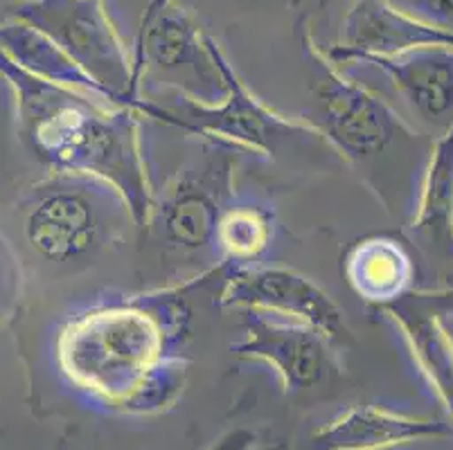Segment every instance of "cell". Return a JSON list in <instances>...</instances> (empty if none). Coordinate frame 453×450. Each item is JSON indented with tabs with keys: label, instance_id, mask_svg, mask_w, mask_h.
<instances>
[{
	"label": "cell",
	"instance_id": "1",
	"mask_svg": "<svg viewBox=\"0 0 453 450\" xmlns=\"http://www.w3.org/2000/svg\"><path fill=\"white\" fill-rule=\"evenodd\" d=\"M219 266L179 286L111 297L70 317L55 342L57 367L77 396L120 416H156L174 408L188 385L180 347L188 295Z\"/></svg>",
	"mask_w": 453,
	"mask_h": 450
},
{
	"label": "cell",
	"instance_id": "2",
	"mask_svg": "<svg viewBox=\"0 0 453 450\" xmlns=\"http://www.w3.org/2000/svg\"><path fill=\"white\" fill-rule=\"evenodd\" d=\"M35 147L59 172L86 173L113 185L145 228L156 187L142 142V113L81 93L35 72H16Z\"/></svg>",
	"mask_w": 453,
	"mask_h": 450
},
{
	"label": "cell",
	"instance_id": "3",
	"mask_svg": "<svg viewBox=\"0 0 453 450\" xmlns=\"http://www.w3.org/2000/svg\"><path fill=\"white\" fill-rule=\"evenodd\" d=\"M129 221V205L113 185L86 173L59 172L27 212L26 237L45 262L75 266L100 255Z\"/></svg>",
	"mask_w": 453,
	"mask_h": 450
},
{
	"label": "cell",
	"instance_id": "4",
	"mask_svg": "<svg viewBox=\"0 0 453 450\" xmlns=\"http://www.w3.org/2000/svg\"><path fill=\"white\" fill-rule=\"evenodd\" d=\"M298 43L309 70V88L314 95L320 133L332 149L343 156L345 163H368L374 156L386 154L395 144H409L418 140L403 122L402 115L365 88L361 81L348 80L316 43L309 20H298Z\"/></svg>",
	"mask_w": 453,
	"mask_h": 450
},
{
	"label": "cell",
	"instance_id": "5",
	"mask_svg": "<svg viewBox=\"0 0 453 450\" xmlns=\"http://www.w3.org/2000/svg\"><path fill=\"white\" fill-rule=\"evenodd\" d=\"M221 68L228 81V95L221 104L203 106L179 97V113L167 106H158L151 97H142L140 113L180 131H188V133L230 144L242 154H255L269 160L278 158L280 151L289 144H329L319 126L307 119L287 118L255 97L226 55H221Z\"/></svg>",
	"mask_w": 453,
	"mask_h": 450
},
{
	"label": "cell",
	"instance_id": "6",
	"mask_svg": "<svg viewBox=\"0 0 453 450\" xmlns=\"http://www.w3.org/2000/svg\"><path fill=\"white\" fill-rule=\"evenodd\" d=\"M234 147L208 140L196 158L179 169L174 179L156 192L145 228L172 255L210 257L217 262L214 234L221 212L234 196Z\"/></svg>",
	"mask_w": 453,
	"mask_h": 450
},
{
	"label": "cell",
	"instance_id": "7",
	"mask_svg": "<svg viewBox=\"0 0 453 450\" xmlns=\"http://www.w3.org/2000/svg\"><path fill=\"white\" fill-rule=\"evenodd\" d=\"M217 39L205 34L196 20L176 3L150 23L140 25L134 45V84L174 90L179 97L203 106L221 104L228 95Z\"/></svg>",
	"mask_w": 453,
	"mask_h": 450
},
{
	"label": "cell",
	"instance_id": "8",
	"mask_svg": "<svg viewBox=\"0 0 453 450\" xmlns=\"http://www.w3.org/2000/svg\"><path fill=\"white\" fill-rule=\"evenodd\" d=\"M16 16L48 36L111 99L140 111L134 52L115 30L104 0H26Z\"/></svg>",
	"mask_w": 453,
	"mask_h": 450
},
{
	"label": "cell",
	"instance_id": "9",
	"mask_svg": "<svg viewBox=\"0 0 453 450\" xmlns=\"http://www.w3.org/2000/svg\"><path fill=\"white\" fill-rule=\"evenodd\" d=\"M244 338L230 347L234 358L265 362L284 394L311 390L339 374L336 342L319 329L262 311H244Z\"/></svg>",
	"mask_w": 453,
	"mask_h": 450
},
{
	"label": "cell",
	"instance_id": "10",
	"mask_svg": "<svg viewBox=\"0 0 453 450\" xmlns=\"http://www.w3.org/2000/svg\"><path fill=\"white\" fill-rule=\"evenodd\" d=\"M219 307L262 311L319 329L332 342L352 338L345 313L332 297L303 272L280 266L230 268L219 293Z\"/></svg>",
	"mask_w": 453,
	"mask_h": 450
},
{
	"label": "cell",
	"instance_id": "11",
	"mask_svg": "<svg viewBox=\"0 0 453 450\" xmlns=\"http://www.w3.org/2000/svg\"><path fill=\"white\" fill-rule=\"evenodd\" d=\"M419 48H453V27L428 23L390 0H354L327 57L341 68L354 57H399Z\"/></svg>",
	"mask_w": 453,
	"mask_h": 450
},
{
	"label": "cell",
	"instance_id": "12",
	"mask_svg": "<svg viewBox=\"0 0 453 450\" xmlns=\"http://www.w3.org/2000/svg\"><path fill=\"white\" fill-rule=\"evenodd\" d=\"M349 64L381 70L411 113L438 135L453 126V48H419L399 57H354Z\"/></svg>",
	"mask_w": 453,
	"mask_h": 450
},
{
	"label": "cell",
	"instance_id": "13",
	"mask_svg": "<svg viewBox=\"0 0 453 450\" xmlns=\"http://www.w3.org/2000/svg\"><path fill=\"white\" fill-rule=\"evenodd\" d=\"M451 428L438 419L406 415L386 406H349L311 435V450H390L428 439H447Z\"/></svg>",
	"mask_w": 453,
	"mask_h": 450
},
{
	"label": "cell",
	"instance_id": "14",
	"mask_svg": "<svg viewBox=\"0 0 453 450\" xmlns=\"http://www.w3.org/2000/svg\"><path fill=\"white\" fill-rule=\"evenodd\" d=\"M409 225L434 250L453 255V126L428 147Z\"/></svg>",
	"mask_w": 453,
	"mask_h": 450
},
{
	"label": "cell",
	"instance_id": "15",
	"mask_svg": "<svg viewBox=\"0 0 453 450\" xmlns=\"http://www.w3.org/2000/svg\"><path fill=\"white\" fill-rule=\"evenodd\" d=\"M345 275L365 302L390 307L413 286L415 263L397 239L368 237L349 250Z\"/></svg>",
	"mask_w": 453,
	"mask_h": 450
},
{
	"label": "cell",
	"instance_id": "16",
	"mask_svg": "<svg viewBox=\"0 0 453 450\" xmlns=\"http://www.w3.org/2000/svg\"><path fill=\"white\" fill-rule=\"evenodd\" d=\"M275 212L262 201L230 198L214 234V253L224 268L257 266L275 241Z\"/></svg>",
	"mask_w": 453,
	"mask_h": 450
},
{
	"label": "cell",
	"instance_id": "17",
	"mask_svg": "<svg viewBox=\"0 0 453 450\" xmlns=\"http://www.w3.org/2000/svg\"><path fill=\"white\" fill-rule=\"evenodd\" d=\"M384 309L386 316L397 322L403 338L411 342L431 390L453 416V332H449L442 317L431 313H413L395 304Z\"/></svg>",
	"mask_w": 453,
	"mask_h": 450
},
{
	"label": "cell",
	"instance_id": "18",
	"mask_svg": "<svg viewBox=\"0 0 453 450\" xmlns=\"http://www.w3.org/2000/svg\"><path fill=\"white\" fill-rule=\"evenodd\" d=\"M411 11L428 23L451 27L453 23V0H409Z\"/></svg>",
	"mask_w": 453,
	"mask_h": 450
},
{
	"label": "cell",
	"instance_id": "19",
	"mask_svg": "<svg viewBox=\"0 0 453 450\" xmlns=\"http://www.w3.org/2000/svg\"><path fill=\"white\" fill-rule=\"evenodd\" d=\"M255 441H257V437H255L253 431L234 428V431H228L226 435H221L208 450H253Z\"/></svg>",
	"mask_w": 453,
	"mask_h": 450
},
{
	"label": "cell",
	"instance_id": "20",
	"mask_svg": "<svg viewBox=\"0 0 453 450\" xmlns=\"http://www.w3.org/2000/svg\"><path fill=\"white\" fill-rule=\"evenodd\" d=\"M172 3H174V0H150V3H147V7H145V11H142V16H140V25L150 23V20L154 19L156 14H158V11H163L165 7L172 5ZM140 25H138V27H140Z\"/></svg>",
	"mask_w": 453,
	"mask_h": 450
}]
</instances>
